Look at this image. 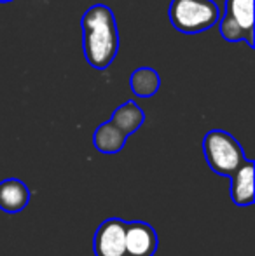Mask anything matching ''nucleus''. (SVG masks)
Listing matches in <instances>:
<instances>
[{
	"label": "nucleus",
	"mask_w": 255,
	"mask_h": 256,
	"mask_svg": "<svg viewBox=\"0 0 255 256\" xmlns=\"http://www.w3.org/2000/svg\"><path fill=\"white\" fill-rule=\"evenodd\" d=\"M82 51L95 70H105L119 51V32L112 9L103 4L89 7L81 21Z\"/></svg>",
	"instance_id": "obj_1"
},
{
	"label": "nucleus",
	"mask_w": 255,
	"mask_h": 256,
	"mask_svg": "<svg viewBox=\"0 0 255 256\" xmlns=\"http://www.w3.org/2000/svg\"><path fill=\"white\" fill-rule=\"evenodd\" d=\"M128 136L123 131L116 128L112 122H105V124L98 126L93 134V143L95 148L102 154H117L123 150L124 143H126Z\"/></svg>",
	"instance_id": "obj_9"
},
{
	"label": "nucleus",
	"mask_w": 255,
	"mask_h": 256,
	"mask_svg": "<svg viewBox=\"0 0 255 256\" xmlns=\"http://www.w3.org/2000/svg\"><path fill=\"white\" fill-rule=\"evenodd\" d=\"M131 91L135 92L138 98H150L154 96L161 88V77L154 68L149 66H140L133 72L131 75Z\"/></svg>",
	"instance_id": "obj_10"
},
{
	"label": "nucleus",
	"mask_w": 255,
	"mask_h": 256,
	"mask_svg": "<svg viewBox=\"0 0 255 256\" xmlns=\"http://www.w3.org/2000/svg\"><path fill=\"white\" fill-rule=\"evenodd\" d=\"M30 202V190L21 180L9 178L0 182V209L6 212H20Z\"/></svg>",
	"instance_id": "obj_7"
},
{
	"label": "nucleus",
	"mask_w": 255,
	"mask_h": 256,
	"mask_svg": "<svg viewBox=\"0 0 255 256\" xmlns=\"http://www.w3.org/2000/svg\"><path fill=\"white\" fill-rule=\"evenodd\" d=\"M231 199L239 208L253 204V162L245 158L231 176Z\"/></svg>",
	"instance_id": "obj_6"
},
{
	"label": "nucleus",
	"mask_w": 255,
	"mask_h": 256,
	"mask_svg": "<svg viewBox=\"0 0 255 256\" xmlns=\"http://www.w3.org/2000/svg\"><path fill=\"white\" fill-rule=\"evenodd\" d=\"M203 152L208 166L220 176H231L245 160V152L232 134L222 129H211L203 140Z\"/></svg>",
	"instance_id": "obj_3"
},
{
	"label": "nucleus",
	"mask_w": 255,
	"mask_h": 256,
	"mask_svg": "<svg viewBox=\"0 0 255 256\" xmlns=\"http://www.w3.org/2000/svg\"><path fill=\"white\" fill-rule=\"evenodd\" d=\"M110 122L116 126L119 131L129 136L140 129V126L145 122V114L135 102H126L116 108V112L110 117Z\"/></svg>",
	"instance_id": "obj_8"
},
{
	"label": "nucleus",
	"mask_w": 255,
	"mask_h": 256,
	"mask_svg": "<svg viewBox=\"0 0 255 256\" xmlns=\"http://www.w3.org/2000/svg\"><path fill=\"white\" fill-rule=\"evenodd\" d=\"M9 2H13V0H0V4H9Z\"/></svg>",
	"instance_id": "obj_13"
},
{
	"label": "nucleus",
	"mask_w": 255,
	"mask_h": 256,
	"mask_svg": "<svg viewBox=\"0 0 255 256\" xmlns=\"http://www.w3.org/2000/svg\"><path fill=\"white\" fill-rule=\"evenodd\" d=\"M96 256H126V222L109 218L100 223L93 239Z\"/></svg>",
	"instance_id": "obj_4"
},
{
	"label": "nucleus",
	"mask_w": 255,
	"mask_h": 256,
	"mask_svg": "<svg viewBox=\"0 0 255 256\" xmlns=\"http://www.w3.org/2000/svg\"><path fill=\"white\" fill-rule=\"evenodd\" d=\"M225 14L253 40V0H225Z\"/></svg>",
	"instance_id": "obj_11"
},
{
	"label": "nucleus",
	"mask_w": 255,
	"mask_h": 256,
	"mask_svg": "<svg viewBox=\"0 0 255 256\" xmlns=\"http://www.w3.org/2000/svg\"><path fill=\"white\" fill-rule=\"evenodd\" d=\"M168 18L175 30L185 35H194L217 24L220 10L213 0H171Z\"/></svg>",
	"instance_id": "obj_2"
},
{
	"label": "nucleus",
	"mask_w": 255,
	"mask_h": 256,
	"mask_svg": "<svg viewBox=\"0 0 255 256\" xmlns=\"http://www.w3.org/2000/svg\"><path fill=\"white\" fill-rule=\"evenodd\" d=\"M157 234L145 222L126 223V256H154L157 251Z\"/></svg>",
	"instance_id": "obj_5"
},
{
	"label": "nucleus",
	"mask_w": 255,
	"mask_h": 256,
	"mask_svg": "<svg viewBox=\"0 0 255 256\" xmlns=\"http://www.w3.org/2000/svg\"><path fill=\"white\" fill-rule=\"evenodd\" d=\"M218 30H220V35L222 38H225V40L229 42H241L245 40L246 44L250 46V48H253V40L248 37V35L245 34V32L241 30V28L238 26V24L234 23V21L231 20V18L227 16V14H224L222 18H218Z\"/></svg>",
	"instance_id": "obj_12"
}]
</instances>
